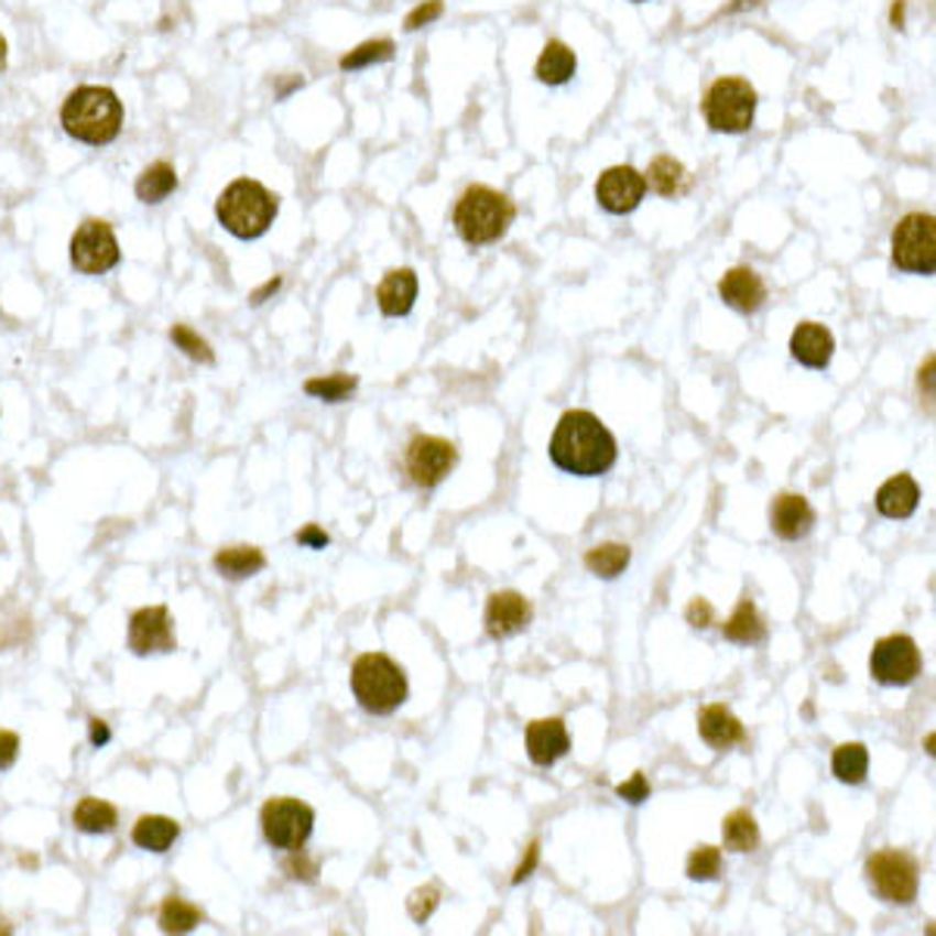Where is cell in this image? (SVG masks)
<instances>
[{"instance_id":"cell-35","label":"cell","mask_w":936,"mask_h":936,"mask_svg":"<svg viewBox=\"0 0 936 936\" xmlns=\"http://www.w3.org/2000/svg\"><path fill=\"white\" fill-rule=\"evenodd\" d=\"M393 56V41L391 37H378V41H366L359 44L356 51H350L347 56H340V69L344 73H356V69H366L372 63H384Z\"/></svg>"},{"instance_id":"cell-6","label":"cell","mask_w":936,"mask_h":936,"mask_svg":"<svg viewBox=\"0 0 936 936\" xmlns=\"http://www.w3.org/2000/svg\"><path fill=\"white\" fill-rule=\"evenodd\" d=\"M864 878L883 902L912 905L921 886V864L905 849H878L864 861Z\"/></svg>"},{"instance_id":"cell-22","label":"cell","mask_w":936,"mask_h":936,"mask_svg":"<svg viewBox=\"0 0 936 936\" xmlns=\"http://www.w3.org/2000/svg\"><path fill=\"white\" fill-rule=\"evenodd\" d=\"M917 503H921V487H917L915 478L905 475V471L893 475L886 485L880 487L878 500H874L880 515H883V519H896V522L899 519L915 515Z\"/></svg>"},{"instance_id":"cell-38","label":"cell","mask_w":936,"mask_h":936,"mask_svg":"<svg viewBox=\"0 0 936 936\" xmlns=\"http://www.w3.org/2000/svg\"><path fill=\"white\" fill-rule=\"evenodd\" d=\"M437 905H440V886H437V883L418 886V890H412V896L406 899V908H410L412 921H418V924H425V921L434 915Z\"/></svg>"},{"instance_id":"cell-45","label":"cell","mask_w":936,"mask_h":936,"mask_svg":"<svg viewBox=\"0 0 936 936\" xmlns=\"http://www.w3.org/2000/svg\"><path fill=\"white\" fill-rule=\"evenodd\" d=\"M279 287H281L279 275H275V279H269L265 284H262V287H257V291L250 294V306H262V303L272 297V294H275Z\"/></svg>"},{"instance_id":"cell-16","label":"cell","mask_w":936,"mask_h":936,"mask_svg":"<svg viewBox=\"0 0 936 936\" xmlns=\"http://www.w3.org/2000/svg\"><path fill=\"white\" fill-rule=\"evenodd\" d=\"M524 747H527V755H531L534 765L549 768L556 765L562 755H568L572 737H568L562 718H541V721H531L524 730Z\"/></svg>"},{"instance_id":"cell-13","label":"cell","mask_w":936,"mask_h":936,"mask_svg":"<svg viewBox=\"0 0 936 936\" xmlns=\"http://www.w3.org/2000/svg\"><path fill=\"white\" fill-rule=\"evenodd\" d=\"M129 650L134 655L175 650V628L166 606H148L129 618Z\"/></svg>"},{"instance_id":"cell-3","label":"cell","mask_w":936,"mask_h":936,"mask_svg":"<svg viewBox=\"0 0 936 936\" xmlns=\"http://www.w3.org/2000/svg\"><path fill=\"white\" fill-rule=\"evenodd\" d=\"M275 216H279V194H272L253 178H235L216 200V219L238 241L262 238L275 225Z\"/></svg>"},{"instance_id":"cell-17","label":"cell","mask_w":936,"mask_h":936,"mask_svg":"<svg viewBox=\"0 0 936 936\" xmlns=\"http://www.w3.org/2000/svg\"><path fill=\"white\" fill-rule=\"evenodd\" d=\"M771 531L781 541H803L815 527V509L808 505L803 493H777L771 503Z\"/></svg>"},{"instance_id":"cell-24","label":"cell","mask_w":936,"mask_h":936,"mask_svg":"<svg viewBox=\"0 0 936 936\" xmlns=\"http://www.w3.org/2000/svg\"><path fill=\"white\" fill-rule=\"evenodd\" d=\"M721 634H725V640H730V643H740V646L762 643L768 634L765 618L759 616V609H755V602H752V599L743 597L740 602H737L733 616L721 624Z\"/></svg>"},{"instance_id":"cell-44","label":"cell","mask_w":936,"mask_h":936,"mask_svg":"<svg viewBox=\"0 0 936 936\" xmlns=\"http://www.w3.org/2000/svg\"><path fill=\"white\" fill-rule=\"evenodd\" d=\"M297 543L300 546H309V549H325L331 543V537L318 524H306L303 531H297Z\"/></svg>"},{"instance_id":"cell-36","label":"cell","mask_w":936,"mask_h":936,"mask_svg":"<svg viewBox=\"0 0 936 936\" xmlns=\"http://www.w3.org/2000/svg\"><path fill=\"white\" fill-rule=\"evenodd\" d=\"M721 849L718 846H696L687 859V878L690 880H715L721 878Z\"/></svg>"},{"instance_id":"cell-18","label":"cell","mask_w":936,"mask_h":936,"mask_svg":"<svg viewBox=\"0 0 936 936\" xmlns=\"http://www.w3.org/2000/svg\"><path fill=\"white\" fill-rule=\"evenodd\" d=\"M837 350V340L821 322H799L790 337V353L805 369H827Z\"/></svg>"},{"instance_id":"cell-26","label":"cell","mask_w":936,"mask_h":936,"mask_svg":"<svg viewBox=\"0 0 936 936\" xmlns=\"http://www.w3.org/2000/svg\"><path fill=\"white\" fill-rule=\"evenodd\" d=\"M213 565H216V572H219L222 578L243 580L253 578L257 572L265 568V556H262V549H257V546H228V549H219V553H216Z\"/></svg>"},{"instance_id":"cell-5","label":"cell","mask_w":936,"mask_h":936,"mask_svg":"<svg viewBox=\"0 0 936 936\" xmlns=\"http://www.w3.org/2000/svg\"><path fill=\"white\" fill-rule=\"evenodd\" d=\"M350 687L356 703L372 715H391L410 696L406 672L384 653L359 655L350 672Z\"/></svg>"},{"instance_id":"cell-37","label":"cell","mask_w":936,"mask_h":936,"mask_svg":"<svg viewBox=\"0 0 936 936\" xmlns=\"http://www.w3.org/2000/svg\"><path fill=\"white\" fill-rule=\"evenodd\" d=\"M168 337H172V344L182 350L185 356H191L194 362H216V356H213V347L206 344L204 337L197 335L191 325H172V331H168Z\"/></svg>"},{"instance_id":"cell-15","label":"cell","mask_w":936,"mask_h":936,"mask_svg":"<svg viewBox=\"0 0 936 936\" xmlns=\"http://www.w3.org/2000/svg\"><path fill=\"white\" fill-rule=\"evenodd\" d=\"M531 618H534V609L519 590H497V594L487 597L485 628L493 640L522 634L524 628L531 624Z\"/></svg>"},{"instance_id":"cell-27","label":"cell","mask_w":936,"mask_h":936,"mask_svg":"<svg viewBox=\"0 0 936 936\" xmlns=\"http://www.w3.org/2000/svg\"><path fill=\"white\" fill-rule=\"evenodd\" d=\"M643 182L653 187L659 197H681L690 187V175L674 156H655Z\"/></svg>"},{"instance_id":"cell-2","label":"cell","mask_w":936,"mask_h":936,"mask_svg":"<svg viewBox=\"0 0 936 936\" xmlns=\"http://www.w3.org/2000/svg\"><path fill=\"white\" fill-rule=\"evenodd\" d=\"M126 107L107 85H78L59 107L63 131L85 148H110L122 134Z\"/></svg>"},{"instance_id":"cell-4","label":"cell","mask_w":936,"mask_h":936,"mask_svg":"<svg viewBox=\"0 0 936 936\" xmlns=\"http://www.w3.org/2000/svg\"><path fill=\"white\" fill-rule=\"evenodd\" d=\"M512 222H515V204L487 185L466 187V194L456 200L453 209V225L459 238L471 247L500 241Z\"/></svg>"},{"instance_id":"cell-33","label":"cell","mask_w":936,"mask_h":936,"mask_svg":"<svg viewBox=\"0 0 936 936\" xmlns=\"http://www.w3.org/2000/svg\"><path fill=\"white\" fill-rule=\"evenodd\" d=\"M200 924V908L182 896H168L160 908V927L166 934H187Z\"/></svg>"},{"instance_id":"cell-43","label":"cell","mask_w":936,"mask_h":936,"mask_svg":"<svg viewBox=\"0 0 936 936\" xmlns=\"http://www.w3.org/2000/svg\"><path fill=\"white\" fill-rule=\"evenodd\" d=\"M711 618H715V612H711V606L703 597H696L687 606V621H690L693 628H709Z\"/></svg>"},{"instance_id":"cell-49","label":"cell","mask_w":936,"mask_h":936,"mask_svg":"<svg viewBox=\"0 0 936 936\" xmlns=\"http://www.w3.org/2000/svg\"><path fill=\"white\" fill-rule=\"evenodd\" d=\"M634 3H643V0H634Z\"/></svg>"},{"instance_id":"cell-29","label":"cell","mask_w":936,"mask_h":936,"mask_svg":"<svg viewBox=\"0 0 936 936\" xmlns=\"http://www.w3.org/2000/svg\"><path fill=\"white\" fill-rule=\"evenodd\" d=\"M73 824L81 834H110L119 824V815L110 803H104L97 796H85L81 803L75 805Z\"/></svg>"},{"instance_id":"cell-32","label":"cell","mask_w":936,"mask_h":936,"mask_svg":"<svg viewBox=\"0 0 936 936\" xmlns=\"http://www.w3.org/2000/svg\"><path fill=\"white\" fill-rule=\"evenodd\" d=\"M868 762H871V755H868L864 743H842V747L834 749L830 771L842 784H861L868 777Z\"/></svg>"},{"instance_id":"cell-47","label":"cell","mask_w":936,"mask_h":936,"mask_svg":"<svg viewBox=\"0 0 936 936\" xmlns=\"http://www.w3.org/2000/svg\"><path fill=\"white\" fill-rule=\"evenodd\" d=\"M537 856H541V849H537V842H531V849H527V861H522V868L515 871V883H522L531 871H534V864H537Z\"/></svg>"},{"instance_id":"cell-41","label":"cell","mask_w":936,"mask_h":936,"mask_svg":"<svg viewBox=\"0 0 936 936\" xmlns=\"http://www.w3.org/2000/svg\"><path fill=\"white\" fill-rule=\"evenodd\" d=\"M440 13H444V0H425L422 7H415L410 17H406V29L415 32V29H422V25L434 22Z\"/></svg>"},{"instance_id":"cell-23","label":"cell","mask_w":936,"mask_h":936,"mask_svg":"<svg viewBox=\"0 0 936 936\" xmlns=\"http://www.w3.org/2000/svg\"><path fill=\"white\" fill-rule=\"evenodd\" d=\"M175 191H178V172L168 160H153L150 166L141 168V175L134 182V197L148 206L163 204Z\"/></svg>"},{"instance_id":"cell-20","label":"cell","mask_w":936,"mask_h":936,"mask_svg":"<svg viewBox=\"0 0 936 936\" xmlns=\"http://www.w3.org/2000/svg\"><path fill=\"white\" fill-rule=\"evenodd\" d=\"M696 728H699V737H703L711 749H718V752L747 743V728H743V721H740L728 706H718V703L699 711Z\"/></svg>"},{"instance_id":"cell-9","label":"cell","mask_w":936,"mask_h":936,"mask_svg":"<svg viewBox=\"0 0 936 936\" xmlns=\"http://www.w3.org/2000/svg\"><path fill=\"white\" fill-rule=\"evenodd\" d=\"M260 824L262 837L269 840V846L294 852V849H303V842L309 840L316 812L294 796H279V799H269L262 805Z\"/></svg>"},{"instance_id":"cell-25","label":"cell","mask_w":936,"mask_h":936,"mask_svg":"<svg viewBox=\"0 0 936 936\" xmlns=\"http://www.w3.org/2000/svg\"><path fill=\"white\" fill-rule=\"evenodd\" d=\"M578 73V56L565 41H549L537 59V78L543 85H565Z\"/></svg>"},{"instance_id":"cell-12","label":"cell","mask_w":936,"mask_h":936,"mask_svg":"<svg viewBox=\"0 0 936 936\" xmlns=\"http://www.w3.org/2000/svg\"><path fill=\"white\" fill-rule=\"evenodd\" d=\"M459 462V449L453 447L444 437H434V434H415L410 444H406V453H403V466H406V475L415 487H437L449 471Z\"/></svg>"},{"instance_id":"cell-19","label":"cell","mask_w":936,"mask_h":936,"mask_svg":"<svg viewBox=\"0 0 936 936\" xmlns=\"http://www.w3.org/2000/svg\"><path fill=\"white\" fill-rule=\"evenodd\" d=\"M718 294H721V300L728 303L730 309H737V313H743V316L762 309V303H765L768 297L765 281H762L759 272H752L749 265L730 269L728 275L718 281Z\"/></svg>"},{"instance_id":"cell-21","label":"cell","mask_w":936,"mask_h":936,"mask_svg":"<svg viewBox=\"0 0 936 936\" xmlns=\"http://www.w3.org/2000/svg\"><path fill=\"white\" fill-rule=\"evenodd\" d=\"M378 306L384 316H410L418 297V275L412 269H391L378 284Z\"/></svg>"},{"instance_id":"cell-39","label":"cell","mask_w":936,"mask_h":936,"mask_svg":"<svg viewBox=\"0 0 936 936\" xmlns=\"http://www.w3.org/2000/svg\"><path fill=\"white\" fill-rule=\"evenodd\" d=\"M616 793L624 799V803L640 805L643 799H650V781H646V774H643V771H634V774H631V781H624V784L616 786Z\"/></svg>"},{"instance_id":"cell-10","label":"cell","mask_w":936,"mask_h":936,"mask_svg":"<svg viewBox=\"0 0 936 936\" xmlns=\"http://www.w3.org/2000/svg\"><path fill=\"white\" fill-rule=\"evenodd\" d=\"M122 260L116 231L107 219H85L69 241V262L81 275H107Z\"/></svg>"},{"instance_id":"cell-1","label":"cell","mask_w":936,"mask_h":936,"mask_svg":"<svg viewBox=\"0 0 936 936\" xmlns=\"http://www.w3.org/2000/svg\"><path fill=\"white\" fill-rule=\"evenodd\" d=\"M553 466L575 478H599L616 466L618 444L594 412L568 410L549 437Z\"/></svg>"},{"instance_id":"cell-31","label":"cell","mask_w":936,"mask_h":936,"mask_svg":"<svg viewBox=\"0 0 936 936\" xmlns=\"http://www.w3.org/2000/svg\"><path fill=\"white\" fill-rule=\"evenodd\" d=\"M721 837H725V846L730 852H752L762 834H759V824L749 815L747 808H733L725 824H721Z\"/></svg>"},{"instance_id":"cell-42","label":"cell","mask_w":936,"mask_h":936,"mask_svg":"<svg viewBox=\"0 0 936 936\" xmlns=\"http://www.w3.org/2000/svg\"><path fill=\"white\" fill-rule=\"evenodd\" d=\"M17 755H19V737L17 733H10V730H0V771H7V768L17 765Z\"/></svg>"},{"instance_id":"cell-40","label":"cell","mask_w":936,"mask_h":936,"mask_svg":"<svg viewBox=\"0 0 936 936\" xmlns=\"http://www.w3.org/2000/svg\"><path fill=\"white\" fill-rule=\"evenodd\" d=\"M284 871L294 880H306V883H313V880L318 878V864L309 859V856H303L300 849H294L291 859L284 861Z\"/></svg>"},{"instance_id":"cell-14","label":"cell","mask_w":936,"mask_h":936,"mask_svg":"<svg viewBox=\"0 0 936 936\" xmlns=\"http://www.w3.org/2000/svg\"><path fill=\"white\" fill-rule=\"evenodd\" d=\"M646 182L634 166H612L599 175L597 182V204L612 213V216H628L636 206L643 204Z\"/></svg>"},{"instance_id":"cell-28","label":"cell","mask_w":936,"mask_h":936,"mask_svg":"<svg viewBox=\"0 0 936 936\" xmlns=\"http://www.w3.org/2000/svg\"><path fill=\"white\" fill-rule=\"evenodd\" d=\"M178 834H182L178 821L163 818V815H144L141 821L134 824L131 840H134V846L148 849V852H166L168 846L178 840Z\"/></svg>"},{"instance_id":"cell-11","label":"cell","mask_w":936,"mask_h":936,"mask_svg":"<svg viewBox=\"0 0 936 936\" xmlns=\"http://www.w3.org/2000/svg\"><path fill=\"white\" fill-rule=\"evenodd\" d=\"M921 650L908 634H890L874 643L871 650V677L883 687H908L921 674Z\"/></svg>"},{"instance_id":"cell-48","label":"cell","mask_w":936,"mask_h":936,"mask_svg":"<svg viewBox=\"0 0 936 936\" xmlns=\"http://www.w3.org/2000/svg\"><path fill=\"white\" fill-rule=\"evenodd\" d=\"M7 63H10V44H7V37L0 35V73L7 69Z\"/></svg>"},{"instance_id":"cell-46","label":"cell","mask_w":936,"mask_h":936,"mask_svg":"<svg viewBox=\"0 0 936 936\" xmlns=\"http://www.w3.org/2000/svg\"><path fill=\"white\" fill-rule=\"evenodd\" d=\"M110 743V728H107V721H100V718H91V747H107Z\"/></svg>"},{"instance_id":"cell-34","label":"cell","mask_w":936,"mask_h":936,"mask_svg":"<svg viewBox=\"0 0 936 936\" xmlns=\"http://www.w3.org/2000/svg\"><path fill=\"white\" fill-rule=\"evenodd\" d=\"M356 384H359L356 374L335 372L325 374V378H309V381L303 384V391L309 393V396L325 400V403H340V400H347V396L356 391Z\"/></svg>"},{"instance_id":"cell-30","label":"cell","mask_w":936,"mask_h":936,"mask_svg":"<svg viewBox=\"0 0 936 936\" xmlns=\"http://www.w3.org/2000/svg\"><path fill=\"white\" fill-rule=\"evenodd\" d=\"M584 565L597 578H618L631 565V546H624V543H599L594 549H587Z\"/></svg>"},{"instance_id":"cell-8","label":"cell","mask_w":936,"mask_h":936,"mask_svg":"<svg viewBox=\"0 0 936 936\" xmlns=\"http://www.w3.org/2000/svg\"><path fill=\"white\" fill-rule=\"evenodd\" d=\"M893 265L912 275H934L936 222L930 213H908L893 228Z\"/></svg>"},{"instance_id":"cell-7","label":"cell","mask_w":936,"mask_h":936,"mask_svg":"<svg viewBox=\"0 0 936 936\" xmlns=\"http://www.w3.org/2000/svg\"><path fill=\"white\" fill-rule=\"evenodd\" d=\"M755 88L743 78H718L703 97V116L711 131L721 134H740L755 119Z\"/></svg>"}]
</instances>
